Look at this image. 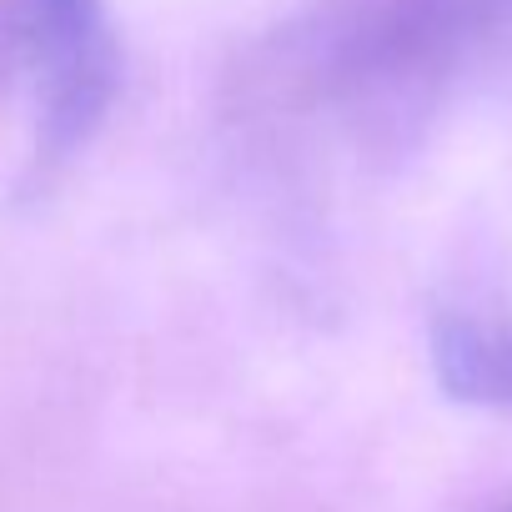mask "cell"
I'll return each mask as SVG.
<instances>
[{
  "instance_id": "obj_4",
  "label": "cell",
  "mask_w": 512,
  "mask_h": 512,
  "mask_svg": "<svg viewBox=\"0 0 512 512\" xmlns=\"http://www.w3.org/2000/svg\"><path fill=\"white\" fill-rule=\"evenodd\" d=\"M492 512H512V492H507V497H502V502H497Z\"/></svg>"
},
{
  "instance_id": "obj_1",
  "label": "cell",
  "mask_w": 512,
  "mask_h": 512,
  "mask_svg": "<svg viewBox=\"0 0 512 512\" xmlns=\"http://www.w3.org/2000/svg\"><path fill=\"white\" fill-rule=\"evenodd\" d=\"M287 76L357 141H402L512 81V0H342L297 36Z\"/></svg>"
},
{
  "instance_id": "obj_3",
  "label": "cell",
  "mask_w": 512,
  "mask_h": 512,
  "mask_svg": "<svg viewBox=\"0 0 512 512\" xmlns=\"http://www.w3.org/2000/svg\"><path fill=\"white\" fill-rule=\"evenodd\" d=\"M427 357L452 402L512 417V226L467 256L437 292Z\"/></svg>"
},
{
  "instance_id": "obj_2",
  "label": "cell",
  "mask_w": 512,
  "mask_h": 512,
  "mask_svg": "<svg viewBox=\"0 0 512 512\" xmlns=\"http://www.w3.org/2000/svg\"><path fill=\"white\" fill-rule=\"evenodd\" d=\"M0 91L26 126V181L51 186L106 126L121 41L106 0H0Z\"/></svg>"
}]
</instances>
